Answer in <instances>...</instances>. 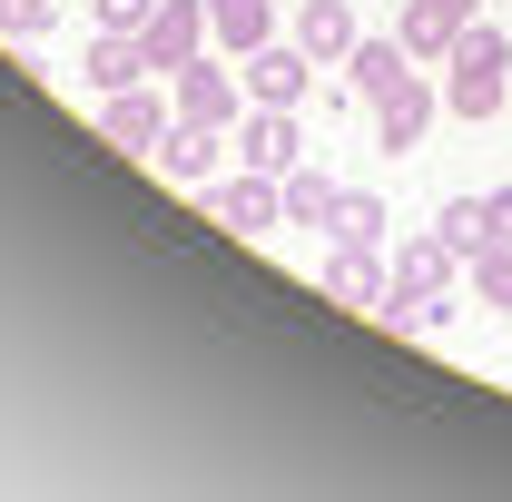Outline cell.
Segmentation results:
<instances>
[{
	"mask_svg": "<svg viewBox=\"0 0 512 502\" xmlns=\"http://www.w3.org/2000/svg\"><path fill=\"white\" fill-rule=\"evenodd\" d=\"M503 99H512V40L483 20V10H473V20L453 30V50H444V109L483 128Z\"/></svg>",
	"mask_w": 512,
	"mask_h": 502,
	"instance_id": "1",
	"label": "cell"
},
{
	"mask_svg": "<svg viewBox=\"0 0 512 502\" xmlns=\"http://www.w3.org/2000/svg\"><path fill=\"white\" fill-rule=\"evenodd\" d=\"M316 50L306 40H266V50H247L237 60V79H247V109H306L316 99Z\"/></svg>",
	"mask_w": 512,
	"mask_h": 502,
	"instance_id": "2",
	"label": "cell"
},
{
	"mask_svg": "<svg viewBox=\"0 0 512 502\" xmlns=\"http://www.w3.org/2000/svg\"><path fill=\"white\" fill-rule=\"evenodd\" d=\"M168 99H178V119H197V128H237L247 119V79L217 69L207 50H197L188 69H168Z\"/></svg>",
	"mask_w": 512,
	"mask_h": 502,
	"instance_id": "3",
	"label": "cell"
},
{
	"mask_svg": "<svg viewBox=\"0 0 512 502\" xmlns=\"http://www.w3.org/2000/svg\"><path fill=\"white\" fill-rule=\"evenodd\" d=\"M316 296H325V306H345V315H384V296H394V266H375V247H325Z\"/></svg>",
	"mask_w": 512,
	"mask_h": 502,
	"instance_id": "4",
	"label": "cell"
},
{
	"mask_svg": "<svg viewBox=\"0 0 512 502\" xmlns=\"http://www.w3.org/2000/svg\"><path fill=\"white\" fill-rule=\"evenodd\" d=\"M99 128H109V148H128V158H158V138L178 128V99H158L148 79H138V89H109Z\"/></svg>",
	"mask_w": 512,
	"mask_h": 502,
	"instance_id": "5",
	"label": "cell"
},
{
	"mask_svg": "<svg viewBox=\"0 0 512 502\" xmlns=\"http://www.w3.org/2000/svg\"><path fill=\"white\" fill-rule=\"evenodd\" d=\"M207 217H217V227H237V237H276V227H286V188H276L266 168L217 178V188H207Z\"/></svg>",
	"mask_w": 512,
	"mask_h": 502,
	"instance_id": "6",
	"label": "cell"
},
{
	"mask_svg": "<svg viewBox=\"0 0 512 502\" xmlns=\"http://www.w3.org/2000/svg\"><path fill=\"white\" fill-rule=\"evenodd\" d=\"M207 40H217V30H207V0H158V10H148V30H138L148 69H188Z\"/></svg>",
	"mask_w": 512,
	"mask_h": 502,
	"instance_id": "7",
	"label": "cell"
},
{
	"mask_svg": "<svg viewBox=\"0 0 512 502\" xmlns=\"http://www.w3.org/2000/svg\"><path fill=\"white\" fill-rule=\"evenodd\" d=\"M434 119H444V89L404 79V89H384V99H375V148H384V158H414Z\"/></svg>",
	"mask_w": 512,
	"mask_h": 502,
	"instance_id": "8",
	"label": "cell"
},
{
	"mask_svg": "<svg viewBox=\"0 0 512 502\" xmlns=\"http://www.w3.org/2000/svg\"><path fill=\"white\" fill-rule=\"evenodd\" d=\"M453 266H463V256L444 247V227H414V237L394 247V296H384V306H414V296H444V286H453Z\"/></svg>",
	"mask_w": 512,
	"mask_h": 502,
	"instance_id": "9",
	"label": "cell"
},
{
	"mask_svg": "<svg viewBox=\"0 0 512 502\" xmlns=\"http://www.w3.org/2000/svg\"><path fill=\"white\" fill-rule=\"evenodd\" d=\"M237 158H247V168H266V178H286V168L306 158L296 109H247V119H237Z\"/></svg>",
	"mask_w": 512,
	"mask_h": 502,
	"instance_id": "10",
	"label": "cell"
},
{
	"mask_svg": "<svg viewBox=\"0 0 512 502\" xmlns=\"http://www.w3.org/2000/svg\"><path fill=\"white\" fill-rule=\"evenodd\" d=\"M237 138L227 128H197V119H178L168 138H158V168L178 178V188H217V158H227Z\"/></svg>",
	"mask_w": 512,
	"mask_h": 502,
	"instance_id": "11",
	"label": "cell"
},
{
	"mask_svg": "<svg viewBox=\"0 0 512 502\" xmlns=\"http://www.w3.org/2000/svg\"><path fill=\"white\" fill-rule=\"evenodd\" d=\"M207 30H217L227 60H247V50L276 40V0H207Z\"/></svg>",
	"mask_w": 512,
	"mask_h": 502,
	"instance_id": "12",
	"label": "cell"
},
{
	"mask_svg": "<svg viewBox=\"0 0 512 502\" xmlns=\"http://www.w3.org/2000/svg\"><path fill=\"white\" fill-rule=\"evenodd\" d=\"M148 79V50H138V30H89V89L109 99V89H138Z\"/></svg>",
	"mask_w": 512,
	"mask_h": 502,
	"instance_id": "13",
	"label": "cell"
},
{
	"mask_svg": "<svg viewBox=\"0 0 512 502\" xmlns=\"http://www.w3.org/2000/svg\"><path fill=\"white\" fill-rule=\"evenodd\" d=\"M404 60H414V50H404V30H394V40H375V30H365V40L345 50V79H355L365 99H384V89H404V79H414Z\"/></svg>",
	"mask_w": 512,
	"mask_h": 502,
	"instance_id": "14",
	"label": "cell"
},
{
	"mask_svg": "<svg viewBox=\"0 0 512 502\" xmlns=\"http://www.w3.org/2000/svg\"><path fill=\"white\" fill-rule=\"evenodd\" d=\"M296 40H306L325 69H345V50H355L365 30H355V10H345V0H306V10H296Z\"/></svg>",
	"mask_w": 512,
	"mask_h": 502,
	"instance_id": "15",
	"label": "cell"
},
{
	"mask_svg": "<svg viewBox=\"0 0 512 502\" xmlns=\"http://www.w3.org/2000/svg\"><path fill=\"white\" fill-rule=\"evenodd\" d=\"M384 197H365V188H335V207H325V237L335 247H384Z\"/></svg>",
	"mask_w": 512,
	"mask_h": 502,
	"instance_id": "16",
	"label": "cell"
},
{
	"mask_svg": "<svg viewBox=\"0 0 512 502\" xmlns=\"http://www.w3.org/2000/svg\"><path fill=\"white\" fill-rule=\"evenodd\" d=\"M276 188H286V227H325V207H335V178H325V168H306V158H296Z\"/></svg>",
	"mask_w": 512,
	"mask_h": 502,
	"instance_id": "17",
	"label": "cell"
},
{
	"mask_svg": "<svg viewBox=\"0 0 512 502\" xmlns=\"http://www.w3.org/2000/svg\"><path fill=\"white\" fill-rule=\"evenodd\" d=\"M434 227H444V247L463 256V266L493 247V217H483V197H444V217H434Z\"/></svg>",
	"mask_w": 512,
	"mask_h": 502,
	"instance_id": "18",
	"label": "cell"
},
{
	"mask_svg": "<svg viewBox=\"0 0 512 502\" xmlns=\"http://www.w3.org/2000/svg\"><path fill=\"white\" fill-rule=\"evenodd\" d=\"M50 20H60V0H0V40H50Z\"/></svg>",
	"mask_w": 512,
	"mask_h": 502,
	"instance_id": "19",
	"label": "cell"
},
{
	"mask_svg": "<svg viewBox=\"0 0 512 502\" xmlns=\"http://www.w3.org/2000/svg\"><path fill=\"white\" fill-rule=\"evenodd\" d=\"M473 296H483L493 315H512V247H483V256H473Z\"/></svg>",
	"mask_w": 512,
	"mask_h": 502,
	"instance_id": "20",
	"label": "cell"
},
{
	"mask_svg": "<svg viewBox=\"0 0 512 502\" xmlns=\"http://www.w3.org/2000/svg\"><path fill=\"white\" fill-rule=\"evenodd\" d=\"M158 0H89V30H148Z\"/></svg>",
	"mask_w": 512,
	"mask_h": 502,
	"instance_id": "21",
	"label": "cell"
},
{
	"mask_svg": "<svg viewBox=\"0 0 512 502\" xmlns=\"http://www.w3.org/2000/svg\"><path fill=\"white\" fill-rule=\"evenodd\" d=\"M483 217H493V247H512V188H493V197H483Z\"/></svg>",
	"mask_w": 512,
	"mask_h": 502,
	"instance_id": "22",
	"label": "cell"
}]
</instances>
